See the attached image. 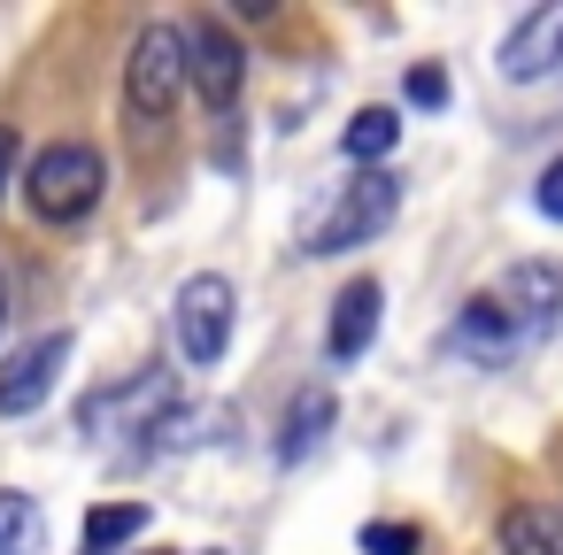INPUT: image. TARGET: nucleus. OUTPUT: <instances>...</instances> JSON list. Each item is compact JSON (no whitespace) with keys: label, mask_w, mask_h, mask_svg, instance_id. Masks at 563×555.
<instances>
[{"label":"nucleus","mask_w":563,"mask_h":555,"mask_svg":"<svg viewBox=\"0 0 563 555\" xmlns=\"http://www.w3.org/2000/svg\"><path fill=\"white\" fill-rule=\"evenodd\" d=\"M101 186H109V170L86 140H55L24 163V201L40 224H86L101 209Z\"/></svg>","instance_id":"f257e3e1"},{"label":"nucleus","mask_w":563,"mask_h":555,"mask_svg":"<svg viewBox=\"0 0 563 555\" xmlns=\"http://www.w3.org/2000/svg\"><path fill=\"white\" fill-rule=\"evenodd\" d=\"M194 86V47H186V24H140L132 55H124V101L132 116H170L178 93Z\"/></svg>","instance_id":"f03ea898"},{"label":"nucleus","mask_w":563,"mask_h":555,"mask_svg":"<svg viewBox=\"0 0 563 555\" xmlns=\"http://www.w3.org/2000/svg\"><path fill=\"white\" fill-rule=\"evenodd\" d=\"M394 209H401V178L394 170H355V186H340L332 209L301 232V255H347V247L378 240L394 224Z\"/></svg>","instance_id":"7ed1b4c3"},{"label":"nucleus","mask_w":563,"mask_h":555,"mask_svg":"<svg viewBox=\"0 0 563 555\" xmlns=\"http://www.w3.org/2000/svg\"><path fill=\"white\" fill-rule=\"evenodd\" d=\"M232 309H240V293H232V278H217V270H194V278L178 286L170 324H178L186 363H217V355L232 347Z\"/></svg>","instance_id":"20e7f679"},{"label":"nucleus","mask_w":563,"mask_h":555,"mask_svg":"<svg viewBox=\"0 0 563 555\" xmlns=\"http://www.w3.org/2000/svg\"><path fill=\"white\" fill-rule=\"evenodd\" d=\"M186 47H194V93L224 116V109L240 101V86H247V47H240L232 24H217V16H194V24H186Z\"/></svg>","instance_id":"39448f33"},{"label":"nucleus","mask_w":563,"mask_h":555,"mask_svg":"<svg viewBox=\"0 0 563 555\" xmlns=\"http://www.w3.org/2000/svg\"><path fill=\"white\" fill-rule=\"evenodd\" d=\"M63 363H70V332H47V340H32V347H16L9 363H0V417L40 409V401L55 393Z\"/></svg>","instance_id":"423d86ee"},{"label":"nucleus","mask_w":563,"mask_h":555,"mask_svg":"<svg viewBox=\"0 0 563 555\" xmlns=\"http://www.w3.org/2000/svg\"><path fill=\"white\" fill-rule=\"evenodd\" d=\"M163 409H178V386L163 378V370H147V378H132L124 393H101V401H86V432H163Z\"/></svg>","instance_id":"0eeeda50"},{"label":"nucleus","mask_w":563,"mask_h":555,"mask_svg":"<svg viewBox=\"0 0 563 555\" xmlns=\"http://www.w3.org/2000/svg\"><path fill=\"white\" fill-rule=\"evenodd\" d=\"M548 70H563V9H532V16L501 40V78H509V86H532V78H548Z\"/></svg>","instance_id":"6e6552de"},{"label":"nucleus","mask_w":563,"mask_h":555,"mask_svg":"<svg viewBox=\"0 0 563 555\" xmlns=\"http://www.w3.org/2000/svg\"><path fill=\"white\" fill-rule=\"evenodd\" d=\"M494 301L509 309L517 332H540V324H555V309H563V270H555V263H509V278L494 286Z\"/></svg>","instance_id":"1a4fd4ad"},{"label":"nucleus","mask_w":563,"mask_h":555,"mask_svg":"<svg viewBox=\"0 0 563 555\" xmlns=\"http://www.w3.org/2000/svg\"><path fill=\"white\" fill-rule=\"evenodd\" d=\"M378 309H386V293H378V278H355L340 301H332V332H324V355L332 363H355V355H371V340H378Z\"/></svg>","instance_id":"9d476101"},{"label":"nucleus","mask_w":563,"mask_h":555,"mask_svg":"<svg viewBox=\"0 0 563 555\" xmlns=\"http://www.w3.org/2000/svg\"><path fill=\"white\" fill-rule=\"evenodd\" d=\"M501 555H563V509L517 501V509L501 517Z\"/></svg>","instance_id":"9b49d317"},{"label":"nucleus","mask_w":563,"mask_h":555,"mask_svg":"<svg viewBox=\"0 0 563 555\" xmlns=\"http://www.w3.org/2000/svg\"><path fill=\"white\" fill-rule=\"evenodd\" d=\"M0 555H47V509L16 486H0Z\"/></svg>","instance_id":"f8f14e48"},{"label":"nucleus","mask_w":563,"mask_h":555,"mask_svg":"<svg viewBox=\"0 0 563 555\" xmlns=\"http://www.w3.org/2000/svg\"><path fill=\"white\" fill-rule=\"evenodd\" d=\"M132 532H147V509H140V501H109V509H93V517H86L78 555H117Z\"/></svg>","instance_id":"ddd939ff"},{"label":"nucleus","mask_w":563,"mask_h":555,"mask_svg":"<svg viewBox=\"0 0 563 555\" xmlns=\"http://www.w3.org/2000/svg\"><path fill=\"white\" fill-rule=\"evenodd\" d=\"M394 140H401V116H394V109H363V116L340 132L347 163H378V155H394Z\"/></svg>","instance_id":"4468645a"},{"label":"nucleus","mask_w":563,"mask_h":555,"mask_svg":"<svg viewBox=\"0 0 563 555\" xmlns=\"http://www.w3.org/2000/svg\"><path fill=\"white\" fill-rule=\"evenodd\" d=\"M324 424H332V393H301V409L286 417V440H278V455L294 463V455H309L317 440H324Z\"/></svg>","instance_id":"2eb2a0df"},{"label":"nucleus","mask_w":563,"mask_h":555,"mask_svg":"<svg viewBox=\"0 0 563 555\" xmlns=\"http://www.w3.org/2000/svg\"><path fill=\"white\" fill-rule=\"evenodd\" d=\"M417 524H363V555H417Z\"/></svg>","instance_id":"dca6fc26"},{"label":"nucleus","mask_w":563,"mask_h":555,"mask_svg":"<svg viewBox=\"0 0 563 555\" xmlns=\"http://www.w3.org/2000/svg\"><path fill=\"white\" fill-rule=\"evenodd\" d=\"M532 209H540L548 224H563V155L540 170V186H532Z\"/></svg>","instance_id":"f3484780"},{"label":"nucleus","mask_w":563,"mask_h":555,"mask_svg":"<svg viewBox=\"0 0 563 555\" xmlns=\"http://www.w3.org/2000/svg\"><path fill=\"white\" fill-rule=\"evenodd\" d=\"M409 101H417V109H440V101H448V78H440L432 63H424V70H409Z\"/></svg>","instance_id":"a211bd4d"},{"label":"nucleus","mask_w":563,"mask_h":555,"mask_svg":"<svg viewBox=\"0 0 563 555\" xmlns=\"http://www.w3.org/2000/svg\"><path fill=\"white\" fill-rule=\"evenodd\" d=\"M9 178H16V132L0 124V193H9Z\"/></svg>","instance_id":"6ab92c4d"},{"label":"nucleus","mask_w":563,"mask_h":555,"mask_svg":"<svg viewBox=\"0 0 563 555\" xmlns=\"http://www.w3.org/2000/svg\"><path fill=\"white\" fill-rule=\"evenodd\" d=\"M0 324H9V293H0Z\"/></svg>","instance_id":"aec40b11"}]
</instances>
